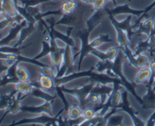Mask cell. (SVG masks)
Returning <instances> with one entry per match:
<instances>
[{
	"instance_id": "7a4b0ae2",
	"label": "cell",
	"mask_w": 155,
	"mask_h": 126,
	"mask_svg": "<svg viewBox=\"0 0 155 126\" xmlns=\"http://www.w3.org/2000/svg\"><path fill=\"white\" fill-rule=\"evenodd\" d=\"M109 18H110V21L112 22L113 25L114 27H118V28L121 29L124 31H125L127 33V36H128L130 40H132V37L134 35V32H133V30H134V27L132 25L131 21H132V15H129L128 17L126 18L124 21H121V22H119V21H117L113 17V15L111 14H109Z\"/></svg>"
},
{
	"instance_id": "277c9868",
	"label": "cell",
	"mask_w": 155,
	"mask_h": 126,
	"mask_svg": "<svg viewBox=\"0 0 155 126\" xmlns=\"http://www.w3.org/2000/svg\"><path fill=\"white\" fill-rule=\"evenodd\" d=\"M133 27L134 29L136 28L134 34H145L148 37L155 31V21L152 18H147L145 21H141L139 24H135Z\"/></svg>"
},
{
	"instance_id": "4dcf8cb0",
	"label": "cell",
	"mask_w": 155,
	"mask_h": 126,
	"mask_svg": "<svg viewBox=\"0 0 155 126\" xmlns=\"http://www.w3.org/2000/svg\"><path fill=\"white\" fill-rule=\"evenodd\" d=\"M67 1H68L70 8L72 10V11H74L78 8L79 4L77 2V0H67Z\"/></svg>"
},
{
	"instance_id": "f546056e",
	"label": "cell",
	"mask_w": 155,
	"mask_h": 126,
	"mask_svg": "<svg viewBox=\"0 0 155 126\" xmlns=\"http://www.w3.org/2000/svg\"><path fill=\"white\" fill-rule=\"evenodd\" d=\"M107 0H96L95 4L93 5V8L95 11L101 10L104 8V5L106 4Z\"/></svg>"
},
{
	"instance_id": "30bf717a",
	"label": "cell",
	"mask_w": 155,
	"mask_h": 126,
	"mask_svg": "<svg viewBox=\"0 0 155 126\" xmlns=\"http://www.w3.org/2000/svg\"><path fill=\"white\" fill-rule=\"evenodd\" d=\"M38 82L39 85V89L45 92L50 94V92L56 87L54 79L51 77L40 74L38 79Z\"/></svg>"
},
{
	"instance_id": "d6a6232c",
	"label": "cell",
	"mask_w": 155,
	"mask_h": 126,
	"mask_svg": "<svg viewBox=\"0 0 155 126\" xmlns=\"http://www.w3.org/2000/svg\"><path fill=\"white\" fill-rule=\"evenodd\" d=\"M154 8H155V1L152 3V4L148 6V7H147L146 8H145V10H144V13L142 14V15H141L140 17H144L145 15H146L147 13H148V11H151V10H152V9Z\"/></svg>"
},
{
	"instance_id": "1f68e13d",
	"label": "cell",
	"mask_w": 155,
	"mask_h": 126,
	"mask_svg": "<svg viewBox=\"0 0 155 126\" xmlns=\"http://www.w3.org/2000/svg\"><path fill=\"white\" fill-rule=\"evenodd\" d=\"M146 125H149V126H152V125H155V109H154V112L153 113V114L151 115V117L148 119V122H147Z\"/></svg>"
},
{
	"instance_id": "ab89813d",
	"label": "cell",
	"mask_w": 155,
	"mask_h": 126,
	"mask_svg": "<svg viewBox=\"0 0 155 126\" xmlns=\"http://www.w3.org/2000/svg\"><path fill=\"white\" fill-rule=\"evenodd\" d=\"M107 1H115V0H107Z\"/></svg>"
},
{
	"instance_id": "7c38bea8",
	"label": "cell",
	"mask_w": 155,
	"mask_h": 126,
	"mask_svg": "<svg viewBox=\"0 0 155 126\" xmlns=\"http://www.w3.org/2000/svg\"><path fill=\"white\" fill-rule=\"evenodd\" d=\"M148 92L142 99V107L145 110L155 109V91L153 88H147Z\"/></svg>"
},
{
	"instance_id": "8d00e7d4",
	"label": "cell",
	"mask_w": 155,
	"mask_h": 126,
	"mask_svg": "<svg viewBox=\"0 0 155 126\" xmlns=\"http://www.w3.org/2000/svg\"><path fill=\"white\" fill-rule=\"evenodd\" d=\"M3 36H4V34H3V33H0V40L2 39Z\"/></svg>"
},
{
	"instance_id": "4316f807",
	"label": "cell",
	"mask_w": 155,
	"mask_h": 126,
	"mask_svg": "<svg viewBox=\"0 0 155 126\" xmlns=\"http://www.w3.org/2000/svg\"><path fill=\"white\" fill-rule=\"evenodd\" d=\"M97 111L95 110V109L92 108V107H87L83 110V117L86 119V120L87 119H90L92 118H93L94 116L96 115Z\"/></svg>"
},
{
	"instance_id": "52a82bcc",
	"label": "cell",
	"mask_w": 155,
	"mask_h": 126,
	"mask_svg": "<svg viewBox=\"0 0 155 126\" xmlns=\"http://www.w3.org/2000/svg\"><path fill=\"white\" fill-rule=\"evenodd\" d=\"M18 96H15V95L12 97V99L11 101L10 104L8 107V108L6 109V112L5 113V114L3 115L2 117L0 119V124H1L2 121L5 119L6 116L8 114H16L19 111H21V106L20 104V102L21 101V100H23L24 97H21V93H18Z\"/></svg>"
},
{
	"instance_id": "ac0fdd59",
	"label": "cell",
	"mask_w": 155,
	"mask_h": 126,
	"mask_svg": "<svg viewBox=\"0 0 155 126\" xmlns=\"http://www.w3.org/2000/svg\"><path fill=\"white\" fill-rule=\"evenodd\" d=\"M67 112L69 120H76L83 116V110L80 106H72Z\"/></svg>"
},
{
	"instance_id": "836d02e7",
	"label": "cell",
	"mask_w": 155,
	"mask_h": 126,
	"mask_svg": "<svg viewBox=\"0 0 155 126\" xmlns=\"http://www.w3.org/2000/svg\"><path fill=\"white\" fill-rule=\"evenodd\" d=\"M2 60H0V74L2 73L5 72V71L7 70L9 66H5V65L3 64Z\"/></svg>"
},
{
	"instance_id": "7402d4cb",
	"label": "cell",
	"mask_w": 155,
	"mask_h": 126,
	"mask_svg": "<svg viewBox=\"0 0 155 126\" xmlns=\"http://www.w3.org/2000/svg\"><path fill=\"white\" fill-rule=\"evenodd\" d=\"M149 59L147 56L144 55L143 54H139V55L136 56V58H135V62L133 66H135L136 68H143L146 67L149 65Z\"/></svg>"
},
{
	"instance_id": "cb8c5ba5",
	"label": "cell",
	"mask_w": 155,
	"mask_h": 126,
	"mask_svg": "<svg viewBox=\"0 0 155 126\" xmlns=\"http://www.w3.org/2000/svg\"><path fill=\"white\" fill-rule=\"evenodd\" d=\"M39 73H40V74H42V75H45L47 76L51 77V78H53L55 80L57 73H56V72H54V69H53L52 68L49 67L48 66H41L40 69H39Z\"/></svg>"
},
{
	"instance_id": "d4e9b609",
	"label": "cell",
	"mask_w": 155,
	"mask_h": 126,
	"mask_svg": "<svg viewBox=\"0 0 155 126\" xmlns=\"http://www.w3.org/2000/svg\"><path fill=\"white\" fill-rule=\"evenodd\" d=\"M149 68L151 69V79H150V80L148 82V85H147V88H153L155 81V59L150 61Z\"/></svg>"
},
{
	"instance_id": "5b68a950",
	"label": "cell",
	"mask_w": 155,
	"mask_h": 126,
	"mask_svg": "<svg viewBox=\"0 0 155 126\" xmlns=\"http://www.w3.org/2000/svg\"><path fill=\"white\" fill-rule=\"evenodd\" d=\"M27 24H28V22L24 19V21H22L21 23H19V24L12 27V29H11L10 31H9L8 34L5 37H3L2 39L0 40V46H7V45H9L10 42H12V40H14L15 39H16L18 35L20 34L21 30H22L24 27H26Z\"/></svg>"
},
{
	"instance_id": "8992f818",
	"label": "cell",
	"mask_w": 155,
	"mask_h": 126,
	"mask_svg": "<svg viewBox=\"0 0 155 126\" xmlns=\"http://www.w3.org/2000/svg\"><path fill=\"white\" fill-rule=\"evenodd\" d=\"M21 111L29 112V113H45V114L53 116L50 101H45V104L39 105V107H21Z\"/></svg>"
},
{
	"instance_id": "9a60e30c",
	"label": "cell",
	"mask_w": 155,
	"mask_h": 126,
	"mask_svg": "<svg viewBox=\"0 0 155 126\" xmlns=\"http://www.w3.org/2000/svg\"><path fill=\"white\" fill-rule=\"evenodd\" d=\"M36 29L35 27V24H28L26 27H24L22 30H21L19 34V38H18V40L17 42V43L15 44L14 46L15 47H20L22 45L23 42L27 38V36H30L32 33V32Z\"/></svg>"
},
{
	"instance_id": "f35d334b",
	"label": "cell",
	"mask_w": 155,
	"mask_h": 126,
	"mask_svg": "<svg viewBox=\"0 0 155 126\" xmlns=\"http://www.w3.org/2000/svg\"><path fill=\"white\" fill-rule=\"evenodd\" d=\"M0 5H2V0H0Z\"/></svg>"
},
{
	"instance_id": "5bb4252c",
	"label": "cell",
	"mask_w": 155,
	"mask_h": 126,
	"mask_svg": "<svg viewBox=\"0 0 155 126\" xmlns=\"http://www.w3.org/2000/svg\"><path fill=\"white\" fill-rule=\"evenodd\" d=\"M33 82H18L15 83V91L18 93L23 94L26 96L30 95L34 89Z\"/></svg>"
},
{
	"instance_id": "e0dca14e",
	"label": "cell",
	"mask_w": 155,
	"mask_h": 126,
	"mask_svg": "<svg viewBox=\"0 0 155 126\" xmlns=\"http://www.w3.org/2000/svg\"><path fill=\"white\" fill-rule=\"evenodd\" d=\"M151 72L149 67H143L139 71L135 78V82L136 84H143L145 82H148L151 79Z\"/></svg>"
},
{
	"instance_id": "44dd1931",
	"label": "cell",
	"mask_w": 155,
	"mask_h": 126,
	"mask_svg": "<svg viewBox=\"0 0 155 126\" xmlns=\"http://www.w3.org/2000/svg\"><path fill=\"white\" fill-rule=\"evenodd\" d=\"M17 93L18 92L15 90L10 94L0 95V110H5V109L6 110L8 108L12 99V97L16 95Z\"/></svg>"
},
{
	"instance_id": "ba28073f",
	"label": "cell",
	"mask_w": 155,
	"mask_h": 126,
	"mask_svg": "<svg viewBox=\"0 0 155 126\" xmlns=\"http://www.w3.org/2000/svg\"><path fill=\"white\" fill-rule=\"evenodd\" d=\"M119 51V47H114L106 52H101V51H98L95 48H93L90 53L96 56L101 60H112L117 56Z\"/></svg>"
},
{
	"instance_id": "d590c367",
	"label": "cell",
	"mask_w": 155,
	"mask_h": 126,
	"mask_svg": "<svg viewBox=\"0 0 155 126\" xmlns=\"http://www.w3.org/2000/svg\"><path fill=\"white\" fill-rule=\"evenodd\" d=\"M13 1H14V2H15V6H18V1H19V0H13Z\"/></svg>"
},
{
	"instance_id": "3957f363",
	"label": "cell",
	"mask_w": 155,
	"mask_h": 126,
	"mask_svg": "<svg viewBox=\"0 0 155 126\" xmlns=\"http://www.w3.org/2000/svg\"><path fill=\"white\" fill-rule=\"evenodd\" d=\"M83 15V11L81 10L78 8L77 10L73 11L72 13L70 15H64L62 16L61 19L59 21L56 23V24H64V25L71 26V27H74V26L80 24L82 21Z\"/></svg>"
},
{
	"instance_id": "d6986e66",
	"label": "cell",
	"mask_w": 155,
	"mask_h": 126,
	"mask_svg": "<svg viewBox=\"0 0 155 126\" xmlns=\"http://www.w3.org/2000/svg\"><path fill=\"white\" fill-rule=\"evenodd\" d=\"M111 41H112V39L110 37V36L106 34V35L100 36L99 37L95 39L91 42H89V46H90L92 48H98V47H99L100 45H102V44L110 42Z\"/></svg>"
},
{
	"instance_id": "ffe728a7",
	"label": "cell",
	"mask_w": 155,
	"mask_h": 126,
	"mask_svg": "<svg viewBox=\"0 0 155 126\" xmlns=\"http://www.w3.org/2000/svg\"><path fill=\"white\" fill-rule=\"evenodd\" d=\"M150 45H151V44H150V39L149 37H148V39H147L146 40L140 42V43H139L136 47H135L134 55H139V54H143L145 51H149Z\"/></svg>"
},
{
	"instance_id": "4fadbf2b",
	"label": "cell",
	"mask_w": 155,
	"mask_h": 126,
	"mask_svg": "<svg viewBox=\"0 0 155 126\" xmlns=\"http://www.w3.org/2000/svg\"><path fill=\"white\" fill-rule=\"evenodd\" d=\"M114 89L110 95V98L108 100L109 107H117L121 105V101L123 100V94L121 93L120 88L115 83Z\"/></svg>"
},
{
	"instance_id": "8fae6325",
	"label": "cell",
	"mask_w": 155,
	"mask_h": 126,
	"mask_svg": "<svg viewBox=\"0 0 155 126\" xmlns=\"http://www.w3.org/2000/svg\"><path fill=\"white\" fill-rule=\"evenodd\" d=\"M108 14H111L112 15H117V14H129L132 15H136V16H141L144 13V10L137 11L132 9L129 7L128 5H124L118 6L115 8L111 10H106Z\"/></svg>"
},
{
	"instance_id": "9c48e42d",
	"label": "cell",
	"mask_w": 155,
	"mask_h": 126,
	"mask_svg": "<svg viewBox=\"0 0 155 126\" xmlns=\"http://www.w3.org/2000/svg\"><path fill=\"white\" fill-rule=\"evenodd\" d=\"M2 15L5 17H16L19 15L13 0H2Z\"/></svg>"
},
{
	"instance_id": "603a6c76",
	"label": "cell",
	"mask_w": 155,
	"mask_h": 126,
	"mask_svg": "<svg viewBox=\"0 0 155 126\" xmlns=\"http://www.w3.org/2000/svg\"><path fill=\"white\" fill-rule=\"evenodd\" d=\"M16 76L21 82H30V74L24 66L17 67Z\"/></svg>"
},
{
	"instance_id": "6da1fadb",
	"label": "cell",
	"mask_w": 155,
	"mask_h": 126,
	"mask_svg": "<svg viewBox=\"0 0 155 126\" xmlns=\"http://www.w3.org/2000/svg\"><path fill=\"white\" fill-rule=\"evenodd\" d=\"M74 63H75V58L73 54L72 47L66 45L64 52L63 62L56 75V79L65 76L67 73L68 75L72 74L74 70Z\"/></svg>"
},
{
	"instance_id": "74e56055",
	"label": "cell",
	"mask_w": 155,
	"mask_h": 126,
	"mask_svg": "<svg viewBox=\"0 0 155 126\" xmlns=\"http://www.w3.org/2000/svg\"><path fill=\"white\" fill-rule=\"evenodd\" d=\"M153 89H154V90L155 91V81H154V86H153Z\"/></svg>"
},
{
	"instance_id": "83f0119b",
	"label": "cell",
	"mask_w": 155,
	"mask_h": 126,
	"mask_svg": "<svg viewBox=\"0 0 155 126\" xmlns=\"http://www.w3.org/2000/svg\"><path fill=\"white\" fill-rule=\"evenodd\" d=\"M19 55L15 54H6V53L0 52V60H18Z\"/></svg>"
},
{
	"instance_id": "f1b7e54d",
	"label": "cell",
	"mask_w": 155,
	"mask_h": 126,
	"mask_svg": "<svg viewBox=\"0 0 155 126\" xmlns=\"http://www.w3.org/2000/svg\"><path fill=\"white\" fill-rule=\"evenodd\" d=\"M60 9L61 10V11L63 12L64 15H70V14H71L73 12L72 10L71 9V8H70L69 4H68L67 0L61 3V5L60 6Z\"/></svg>"
},
{
	"instance_id": "2e32d148",
	"label": "cell",
	"mask_w": 155,
	"mask_h": 126,
	"mask_svg": "<svg viewBox=\"0 0 155 126\" xmlns=\"http://www.w3.org/2000/svg\"><path fill=\"white\" fill-rule=\"evenodd\" d=\"M24 18L21 15L16 17H5L4 19L0 21V30L7 27H13L24 21Z\"/></svg>"
},
{
	"instance_id": "e575fe53",
	"label": "cell",
	"mask_w": 155,
	"mask_h": 126,
	"mask_svg": "<svg viewBox=\"0 0 155 126\" xmlns=\"http://www.w3.org/2000/svg\"><path fill=\"white\" fill-rule=\"evenodd\" d=\"M80 1H81L82 2H83V3H86V4H88L89 0H80Z\"/></svg>"
},
{
	"instance_id": "484cf974",
	"label": "cell",
	"mask_w": 155,
	"mask_h": 126,
	"mask_svg": "<svg viewBox=\"0 0 155 126\" xmlns=\"http://www.w3.org/2000/svg\"><path fill=\"white\" fill-rule=\"evenodd\" d=\"M123 122V117L121 116H110L107 121V125H119Z\"/></svg>"
}]
</instances>
